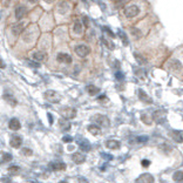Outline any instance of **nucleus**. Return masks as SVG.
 Here are the masks:
<instances>
[{
  "instance_id": "obj_1",
  "label": "nucleus",
  "mask_w": 183,
  "mask_h": 183,
  "mask_svg": "<svg viewBox=\"0 0 183 183\" xmlns=\"http://www.w3.org/2000/svg\"><path fill=\"white\" fill-rule=\"evenodd\" d=\"M123 13H125L127 18H135L137 14L140 13V8L136 5H129L125 8Z\"/></svg>"
},
{
  "instance_id": "obj_9",
  "label": "nucleus",
  "mask_w": 183,
  "mask_h": 183,
  "mask_svg": "<svg viewBox=\"0 0 183 183\" xmlns=\"http://www.w3.org/2000/svg\"><path fill=\"white\" fill-rule=\"evenodd\" d=\"M26 13H27V10H26L25 6H18V7L15 8V18H16L18 20L22 19V18L26 15Z\"/></svg>"
},
{
  "instance_id": "obj_38",
  "label": "nucleus",
  "mask_w": 183,
  "mask_h": 183,
  "mask_svg": "<svg viewBox=\"0 0 183 183\" xmlns=\"http://www.w3.org/2000/svg\"><path fill=\"white\" fill-rule=\"evenodd\" d=\"M62 141H63V142H66V143H69V142H72V141H73V139H72V136H69V135H66V136H63Z\"/></svg>"
},
{
  "instance_id": "obj_29",
  "label": "nucleus",
  "mask_w": 183,
  "mask_h": 183,
  "mask_svg": "<svg viewBox=\"0 0 183 183\" xmlns=\"http://www.w3.org/2000/svg\"><path fill=\"white\" fill-rule=\"evenodd\" d=\"M19 171H20V168H19L18 166H11V167L8 168V174H10V175H16Z\"/></svg>"
},
{
  "instance_id": "obj_20",
  "label": "nucleus",
  "mask_w": 183,
  "mask_h": 183,
  "mask_svg": "<svg viewBox=\"0 0 183 183\" xmlns=\"http://www.w3.org/2000/svg\"><path fill=\"white\" fill-rule=\"evenodd\" d=\"M86 89H87V92H88L89 95H96V94H99V92H100V89H99L98 87H95V86H93V84L87 86Z\"/></svg>"
},
{
  "instance_id": "obj_26",
  "label": "nucleus",
  "mask_w": 183,
  "mask_h": 183,
  "mask_svg": "<svg viewBox=\"0 0 183 183\" xmlns=\"http://www.w3.org/2000/svg\"><path fill=\"white\" fill-rule=\"evenodd\" d=\"M73 29H74V32H75L76 34H81V33H82V24H81L80 21H75Z\"/></svg>"
},
{
  "instance_id": "obj_41",
  "label": "nucleus",
  "mask_w": 183,
  "mask_h": 183,
  "mask_svg": "<svg viewBox=\"0 0 183 183\" xmlns=\"http://www.w3.org/2000/svg\"><path fill=\"white\" fill-rule=\"evenodd\" d=\"M103 29H105V31H106L107 33H109V35H111L112 38H114V37H115V35H114V33H113L112 31H111V29H109V28H108V27H105V28H103Z\"/></svg>"
},
{
  "instance_id": "obj_43",
  "label": "nucleus",
  "mask_w": 183,
  "mask_h": 183,
  "mask_svg": "<svg viewBox=\"0 0 183 183\" xmlns=\"http://www.w3.org/2000/svg\"><path fill=\"white\" fill-rule=\"evenodd\" d=\"M84 24L86 27H88V24H89V21H88V18L87 16H84Z\"/></svg>"
},
{
  "instance_id": "obj_8",
  "label": "nucleus",
  "mask_w": 183,
  "mask_h": 183,
  "mask_svg": "<svg viewBox=\"0 0 183 183\" xmlns=\"http://www.w3.org/2000/svg\"><path fill=\"white\" fill-rule=\"evenodd\" d=\"M168 65H169V68L171 70L177 72V70L182 69V63H181V61H179L177 59H171V60L169 61Z\"/></svg>"
},
{
  "instance_id": "obj_46",
  "label": "nucleus",
  "mask_w": 183,
  "mask_h": 183,
  "mask_svg": "<svg viewBox=\"0 0 183 183\" xmlns=\"http://www.w3.org/2000/svg\"><path fill=\"white\" fill-rule=\"evenodd\" d=\"M8 2H10V0H2V4L4 5H8Z\"/></svg>"
},
{
  "instance_id": "obj_44",
  "label": "nucleus",
  "mask_w": 183,
  "mask_h": 183,
  "mask_svg": "<svg viewBox=\"0 0 183 183\" xmlns=\"http://www.w3.org/2000/svg\"><path fill=\"white\" fill-rule=\"evenodd\" d=\"M29 63V66H33V67H39L40 65L39 63H37V62H28Z\"/></svg>"
},
{
  "instance_id": "obj_30",
  "label": "nucleus",
  "mask_w": 183,
  "mask_h": 183,
  "mask_svg": "<svg viewBox=\"0 0 183 183\" xmlns=\"http://www.w3.org/2000/svg\"><path fill=\"white\" fill-rule=\"evenodd\" d=\"M119 35H120V38H121L122 42H123V43L127 46V45L129 43V40H128V38H127L126 33H125V32H122V31H119Z\"/></svg>"
},
{
  "instance_id": "obj_5",
  "label": "nucleus",
  "mask_w": 183,
  "mask_h": 183,
  "mask_svg": "<svg viewBox=\"0 0 183 183\" xmlns=\"http://www.w3.org/2000/svg\"><path fill=\"white\" fill-rule=\"evenodd\" d=\"M61 114H62V116L65 119L69 120V119H73L76 115V112H75V109L69 108V107H62L61 108Z\"/></svg>"
},
{
  "instance_id": "obj_21",
  "label": "nucleus",
  "mask_w": 183,
  "mask_h": 183,
  "mask_svg": "<svg viewBox=\"0 0 183 183\" xmlns=\"http://www.w3.org/2000/svg\"><path fill=\"white\" fill-rule=\"evenodd\" d=\"M51 168L53 170H65L66 169V164L63 162H54L51 164Z\"/></svg>"
},
{
  "instance_id": "obj_35",
  "label": "nucleus",
  "mask_w": 183,
  "mask_h": 183,
  "mask_svg": "<svg viewBox=\"0 0 183 183\" xmlns=\"http://www.w3.org/2000/svg\"><path fill=\"white\" fill-rule=\"evenodd\" d=\"M102 41H103L105 46H106L107 48H109V49H114V45H113L112 42H109L108 40H106V39H102Z\"/></svg>"
},
{
  "instance_id": "obj_19",
  "label": "nucleus",
  "mask_w": 183,
  "mask_h": 183,
  "mask_svg": "<svg viewBox=\"0 0 183 183\" xmlns=\"http://www.w3.org/2000/svg\"><path fill=\"white\" fill-rule=\"evenodd\" d=\"M87 129H88V131H89L92 135H99V134L101 133V130H100V128H99L98 125H89V126L87 127Z\"/></svg>"
},
{
  "instance_id": "obj_11",
  "label": "nucleus",
  "mask_w": 183,
  "mask_h": 183,
  "mask_svg": "<svg viewBox=\"0 0 183 183\" xmlns=\"http://www.w3.org/2000/svg\"><path fill=\"white\" fill-rule=\"evenodd\" d=\"M78 144H79V147L84 152H89L90 150V143L86 140V139H79L78 140Z\"/></svg>"
},
{
  "instance_id": "obj_14",
  "label": "nucleus",
  "mask_w": 183,
  "mask_h": 183,
  "mask_svg": "<svg viewBox=\"0 0 183 183\" xmlns=\"http://www.w3.org/2000/svg\"><path fill=\"white\" fill-rule=\"evenodd\" d=\"M22 29H24V22H18L12 27V33L15 37H18V35H20L22 33Z\"/></svg>"
},
{
  "instance_id": "obj_10",
  "label": "nucleus",
  "mask_w": 183,
  "mask_h": 183,
  "mask_svg": "<svg viewBox=\"0 0 183 183\" xmlns=\"http://www.w3.org/2000/svg\"><path fill=\"white\" fill-rule=\"evenodd\" d=\"M10 144L13 148H20L21 144H22V139L20 136H18V135H14V136H12L11 141H10Z\"/></svg>"
},
{
  "instance_id": "obj_13",
  "label": "nucleus",
  "mask_w": 183,
  "mask_h": 183,
  "mask_svg": "<svg viewBox=\"0 0 183 183\" xmlns=\"http://www.w3.org/2000/svg\"><path fill=\"white\" fill-rule=\"evenodd\" d=\"M72 160H73L76 164H81V163H84V161H86V157H84V155L81 154V153H75V154H73V156H72Z\"/></svg>"
},
{
  "instance_id": "obj_4",
  "label": "nucleus",
  "mask_w": 183,
  "mask_h": 183,
  "mask_svg": "<svg viewBox=\"0 0 183 183\" xmlns=\"http://www.w3.org/2000/svg\"><path fill=\"white\" fill-rule=\"evenodd\" d=\"M45 99H46L47 101H49V102L56 103V102L60 101V95H59L56 92H54V90H47V92L45 93Z\"/></svg>"
},
{
  "instance_id": "obj_22",
  "label": "nucleus",
  "mask_w": 183,
  "mask_h": 183,
  "mask_svg": "<svg viewBox=\"0 0 183 183\" xmlns=\"http://www.w3.org/2000/svg\"><path fill=\"white\" fill-rule=\"evenodd\" d=\"M134 58L136 59V61H137L140 65H146V63H147V59H146V58H143L141 54H139L137 52H135V53H134Z\"/></svg>"
},
{
  "instance_id": "obj_16",
  "label": "nucleus",
  "mask_w": 183,
  "mask_h": 183,
  "mask_svg": "<svg viewBox=\"0 0 183 183\" xmlns=\"http://www.w3.org/2000/svg\"><path fill=\"white\" fill-rule=\"evenodd\" d=\"M136 182H154V177L150 174H143L136 180Z\"/></svg>"
},
{
  "instance_id": "obj_18",
  "label": "nucleus",
  "mask_w": 183,
  "mask_h": 183,
  "mask_svg": "<svg viewBox=\"0 0 183 183\" xmlns=\"http://www.w3.org/2000/svg\"><path fill=\"white\" fill-rule=\"evenodd\" d=\"M139 98H140L141 101H143V102H146V103H152V99L149 98V96L144 93V90H142V89H139Z\"/></svg>"
},
{
  "instance_id": "obj_48",
  "label": "nucleus",
  "mask_w": 183,
  "mask_h": 183,
  "mask_svg": "<svg viewBox=\"0 0 183 183\" xmlns=\"http://www.w3.org/2000/svg\"><path fill=\"white\" fill-rule=\"evenodd\" d=\"M0 181H5V182H10V179H1Z\"/></svg>"
},
{
  "instance_id": "obj_32",
  "label": "nucleus",
  "mask_w": 183,
  "mask_h": 183,
  "mask_svg": "<svg viewBox=\"0 0 183 183\" xmlns=\"http://www.w3.org/2000/svg\"><path fill=\"white\" fill-rule=\"evenodd\" d=\"M171 135L174 136V139H175V141H177V142H180V143H181V142H183V137H182V135H181V134H179L177 131H173V133H171Z\"/></svg>"
},
{
  "instance_id": "obj_17",
  "label": "nucleus",
  "mask_w": 183,
  "mask_h": 183,
  "mask_svg": "<svg viewBox=\"0 0 183 183\" xmlns=\"http://www.w3.org/2000/svg\"><path fill=\"white\" fill-rule=\"evenodd\" d=\"M106 147L109 149H119L120 148V142L116 140H108L106 142Z\"/></svg>"
},
{
  "instance_id": "obj_2",
  "label": "nucleus",
  "mask_w": 183,
  "mask_h": 183,
  "mask_svg": "<svg viewBox=\"0 0 183 183\" xmlns=\"http://www.w3.org/2000/svg\"><path fill=\"white\" fill-rule=\"evenodd\" d=\"M92 120H93L96 125H99V126H101V127H108L109 126V120H108V117L105 116V115H101V114L94 115V116L92 117Z\"/></svg>"
},
{
  "instance_id": "obj_7",
  "label": "nucleus",
  "mask_w": 183,
  "mask_h": 183,
  "mask_svg": "<svg viewBox=\"0 0 183 183\" xmlns=\"http://www.w3.org/2000/svg\"><path fill=\"white\" fill-rule=\"evenodd\" d=\"M153 119L157 123H163L166 121V112L163 111H156L153 115Z\"/></svg>"
},
{
  "instance_id": "obj_25",
  "label": "nucleus",
  "mask_w": 183,
  "mask_h": 183,
  "mask_svg": "<svg viewBox=\"0 0 183 183\" xmlns=\"http://www.w3.org/2000/svg\"><path fill=\"white\" fill-rule=\"evenodd\" d=\"M4 99H5V100L11 105V106H15V105L18 103L16 100H15V98H13V96L10 95V94H5V95H4Z\"/></svg>"
},
{
  "instance_id": "obj_6",
  "label": "nucleus",
  "mask_w": 183,
  "mask_h": 183,
  "mask_svg": "<svg viewBox=\"0 0 183 183\" xmlns=\"http://www.w3.org/2000/svg\"><path fill=\"white\" fill-rule=\"evenodd\" d=\"M56 60L60 63H67L68 65V63L72 62V56L69 54H67V53H59L56 55Z\"/></svg>"
},
{
  "instance_id": "obj_27",
  "label": "nucleus",
  "mask_w": 183,
  "mask_h": 183,
  "mask_svg": "<svg viewBox=\"0 0 183 183\" xmlns=\"http://www.w3.org/2000/svg\"><path fill=\"white\" fill-rule=\"evenodd\" d=\"M33 58L37 61H43L45 60V53L43 52H35V53H33Z\"/></svg>"
},
{
  "instance_id": "obj_23",
  "label": "nucleus",
  "mask_w": 183,
  "mask_h": 183,
  "mask_svg": "<svg viewBox=\"0 0 183 183\" xmlns=\"http://www.w3.org/2000/svg\"><path fill=\"white\" fill-rule=\"evenodd\" d=\"M59 126L61 127L62 130H68L70 128V123L67 121V119H66V120H60V121H59Z\"/></svg>"
},
{
  "instance_id": "obj_36",
  "label": "nucleus",
  "mask_w": 183,
  "mask_h": 183,
  "mask_svg": "<svg viewBox=\"0 0 183 183\" xmlns=\"http://www.w3.org/2000/svg\"><path fill=\"white\" fill-rule=\"evenodd\" d=\"M21 153L24 155H26V156H29V155H32V150H31L29 148H24V149L21 150Z\"/></svg>"
},
{
  "instance_id": "obj_28",
  "label": "nucleus",
  "mask_w": 183,
  "mask_h": 183,
  "mask_svg": "<svg viewBox=\"0 0 183 183\" xmlns=\"http://www.w3.org/2000/svg\"><path fill=\"white\" fill-rule=\"evenodd\" d=\"M130 32H131V34L135 37V39H139V38H141V35H142L141 31L136 27H131L130 28Z\"/></svg>"
},
{
  "instance_id": "obj_37",
  "label": "nucleus",
  "mask_w": 183,
  "mask_h": 183,
  "mask_svg": "<svg viewBox=\"0 0 183 183\" xmlns=\"http://www.w3.org/2000/svg\"><path fill=\"white\" fill-rule=\"evenodd\" d=\"M115 78H116L117 80H122V79L125 78V75H123L121 72H117V73H115Z\"/></svg>"
},
{
  "instance_id": "obj_34",
  "label": "nucleus",
  "mask_w": 183,
  "mask_h": 183,
  "mask_svg": "<svg viewBox=\"0 0 183 183\" xmlns=\"http://www.w3.org/2000/svg\"><path fill=\"white\" fill-rule=\"evenodd\" d=\"M136 139H137L136 141H137L139 143H144V142H147V141H148V139H149V137H148L147 135H141V136H137Z\"/></svg>"
},
{
  "instance_id": "obj_39",
  "label": "nucleus",
  "mask_w": 183,
  "mask_h": 183,
  "mask_svg": "<svg viewBox=\"0 0 183 183\" xmlns=\"http://www.w3.org/2000/svg\"><path fill=\"white\" fill-rule=\"evenodd\" d=\"M141 164H142L143 167H148V166L150 164V161H148V160H142V162H141Z\"/></svg>"
},
{
  "instance_id": "obj_12",
  "label": "nucleus",
  "mask_w": 183,
  "mask_h": 183,
  "mask_svg": "<svg viewBox=\"0 0 183 183\" xmlns=\"http://www.w3.org/2000/svg\"><path fill=\"white\" fill-rule=\"evenodd\" d=\"M58 11L60 14H66L69 11V5L66 2V1H61L59 5H58Z\"/></svg>"
},
{
  "instance_id": "obj_15",
  "label": "nucleus",
  "mask_w": 183,
  "mask_h": 183,
  "mask_svg": "<svg viewBox=\"0 0 183 183\" xmlns=\"http://www.w3.org/2000/svg\"><path fill=\"white\" fill-rule=\"evenodd\" d=\"M8 127H10V129H12V130H19L20 129V122H19V120L18 119H12V120H10V122H8Z\"/></svg>"
},
{
  "instance_id": "obj_31",
  "label": "nucleus",
  "mask_w": 183,
  "mask_h": 183,
  "mask_svg": "<svg viewBox=\"0 0 183 183\" xmlns=\"http://www.w3.org/2000/svg\"><path fill=\"white\" fill-rule=\"evenodd\" d=\"M141 120H142V122L146 123V125H150V123H152V120L149 119L148 114H142V115H141Z\"/></svg>"
},
{
  "instance_id": "obj_47",
  "label": "nucleus",
  "mask_w": 183,
  "mask_h": 183,
  "mask_svg": "<svg viewBox=\"0 0 183 183\" xmlns=\"http://www.w3.org/2000/svg\"><path fill=\"white\" fill-rule=\"evenodd\" d=\"M28 1H29V2H32V4H37L39 0H28Z\"/></svg>"
},
{
  "instance_id": "obj_45",
  "label": "nucleus",
  "mask_w": 183,
  "mask_h": 183,
  "mask_svg": "<svg viewBox=\"0 0 183 183\" xmlns=\"http://www.w3.org/2000/svg\"><path fill=\"white\" fill-rule=\"evenodd\" d=\"M5 67V65H4V62H2V60L0 59V68H4Z\"/></svg>"
},
{
  "instance_id": "obj_24",
  "label": "nucleus",
  "mask_w": 183,
  "mask_h": 183,
  "mask_svg": "<svg viewBox=\"0 0 183 183\" xmlns=\"http://www.w3.org/2000/svg\"><path fill=\"white\" fill-rule=\"evenodd\" d=\"M173 180L175 181V182H182L183 181V171H176L175 174H174V176H173Z\"/></svg>"
},
{
  "instance_id": "obj_33",
  "label": "nucleus",
  "mask_w": 183,
  "mask_h": 183,
  "mask_svg": "<svg viewBox=\"0 0 183 183\" xmlns=\"http://www.w3.org/2000/svg\"><path fill=\"white\" fill-rule=\"evenodd\" d=\"M1 160H2V162H10L12 160V155L8 154V153H5L1 156Z\"/></svg>"
},
{
  "instance_id": "obj_40",
  "label": "nucleus",
  "mask_w": 183,
  "mask_h": 183,
  "mask_svg": "<svg viewBox=\"0 0 183 183\" xmlns=\"http://www.w3.org/2000/svg\"><path fill=\"white\" fill-rule=\"evenodd\" d=\"M47 116H48V121H49V125H53V115L52 114H47Z\"/></svg>"
},
{
  "instance_id": "obj_50",
  "label": "nucleus",
  "mask_w": 183,
  "mask_h": 183,
  "mask_svg": "<svg viewBox=\"0 0 183 183\" xmlns=\"http://www.w3.org/2000/svg\"><path fill=\"white\" fill-rule=\"evenodd\" d=\"M73 148H74V147H73V146H70V147H68V150H73Z\"/></svg>"
},
{
  "instance_id": "obj_42",
  "label": "nucleus",
  "mask_w": 183,
  "mask_h": 183,
  "mask_svg": "<svg viewBox=\"0 0 183 183\" xmlns=\"http://www.w3.org/2000/svg\"><path fill=\"white\" fill-rule=\"evenodd\" d=\"M102 157H105L106 160H112V158H113V156H112V155H109V154H102Z\"/></svg>"
},
{
  "instance_id": "obj_3",
  "label": "nucleus",
  "mask_w": 183,
  "mask_h": 183,
  "mask_svg": "<svg viewBox=\"0 0 183 183\" xmlns=\"http://www.w3.org/2000/svg\"><path fill=\"white\" fill-rule=\"evenodd\" d=\"M74 51H75V54L78 56H80V58H84V56H87L90 53V48L88 46H86V45H79V46H76Z\"/></svg>"
},
{
  "instance_id": "obj_49",
  "label": "nucleus",
  "mask_w": 183,
  "mask_h": 183,
  "mask_svg": "<svg viewBox=\"0 0 183 183\" xmlns=\"http://www.w3.org/2000/svg\"><path fill=\"white\" fill-rule=\"evenodd\" d=\"M45 1H46V2H48V4H51V2H54L55 0H45Z\"/></svg>"
}]
</instances>
